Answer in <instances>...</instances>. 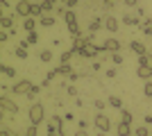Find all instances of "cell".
Masks as SVG:
<instances>
[{
    "label": "cell",
    "mask_w": 152,
    "mask_h": 136,
    "mask_svg": "<svg viewBox=\"0 0 152 136\" xmlns=\"http://www.w3.org/2000/svg\"><path fill=\"white\" fill-rule=\"evenodd\" d=\"M27 118H30V123L32 125H39V123H43V118H45V111H43V104H30V111H27Z\"/></svg>",
    "instance_id": "obj_1"
},
{
    "label": "cell",
    "mask_w": 152,
    "mask_h": 136,
    "mask_svg": "<svg viewBox=\"0 0 152 136\" xmlns=\"http://www.w3.org/2000/svg\"><path fill=\"white\" fill-rule=\"evenodd\" d=\"M93 125H95V129L98 132H111V120H109V116H104L102 111H98L95 113V118H93Z\"/></svg>",
    "instance_id": "obj_2"
},
{
    "label": "cell",
    "mask_w": 152,
    "mask_h": 136,
    "mask_svg": "<svg viewBox=\"0 0 152 136\" xmlns=\"http://www.w3.org/2000/svg\"><path fill=\"white\" fill-rule=\"evenodd\" d=\"M0 111H5V113H12V116H16L20 111V107L14 100H9L7 95H0Z\"/></svg>",
    "instance_id": "obj_3"
},
{
    "label": "cell",
    "mask_w": 152,
    "mask_h": 136,
    "mask_svg": "<svg viewBox=\"0 0 152 136\" xmlns=\"http://www.w3.org/2000/svg\"><path fill=\"white\" fill-rule=\"evenodd\" d=\"M32 86H34V84H32L30 79H18V82L12 86V93H14V95H27V93L32 91Z\"/></svg>",
    "instance_id": "obj_4"
},
{
    "label": "cell",
    "mask_w": 152,
    "mask_h": 136,
    "mask_svg": "<svg viewBox=\"0 0 152 136\" xmlns=\"http://www.w3.org/2000/svg\"><path fill=\"white\" fill-rule=\"evenodd\" d=\"M32 7H34V2H30V0H18L16 2V16H20V18L32 16Z\"/></svg>",
    "instance_id": "obj_5"
},
{
    "label": "cell",
    "mask_w": 152,
    "mask_h": 136,
    "mask_svg": "<svg viewBox=\"0 0 152 136\" xmlns=\"http://www.w3.org/2000/svg\"><path fill=\"white\" fill-rule=\"evenodd\" d=\"M102 45H104V52H109V55H111V52H121V41L114 39V36H109Z\"/></svg>",
    "instance_id": "obj_6"
},
{
    "label": "cell",
    "mask_w": 152,
    "mask_h": 136,
    "mask_svg": "<svg viewBox=\"0 0 152 136\" xmlns=\"http://www.w3.org/2000/svg\"><path fill=\"white\" fill-rule=\"evenodd\" d=\"M27 41H18V43H16V48H14V55H16V57L18 59H27V55H30V52H27Z\"/></svg>",
    "instance_id": "obj_7"
},
{
    "label": "cell",
    "mask_w": 152,
    "mask_h": 136,
    "mask_svg": "<svg viewBox=\"0 0 152 136\" xmlns=\"http://www.w3.org/2000/svg\"><path fill=\"white\" fill-rule=\"evenodd\" d=\"M52 57H55V52H52L50 48H43V50H39V61H41V64H50Z\"/></svg>",
    "instance_id": "obj_8"
},
{
    "label": "cell",
    "mask_w": 152,
    "mask_h": 136,
    "mask_svg": "<svg viewBox=\"0 0 152 136\" xmlns=\"http://www.w3.org/2000/svg\"><path fill=\"white\" fill-rule=\"evenodd\" d=\"M0 27L2 30H12L14 27V14H2L0 16Z\"/></svg>",
    "instance_id": "obj_9"
},
{
    "label": "cell",
    "mask_w": 152,
    "mask_h": 136,
    "mask_svg": "<svg viewBox=\"0 0 152 136\" xmlns=\"http://www.w3.org/2000/svg\"><path fill=\"white\" fill-rule=\"evenodd\" d=\"M55 23H57V18H55L52 14H43V16L39 18V25H41V27H52Z\"/></svg>",
    "instance_id": "obj_10"
},
{
    "label": "cell",
    "mask_w": 152,
    "mask_h": 136,
    "mask_svg": "<svg viewBox=\"0 0 152 136\" xmlns=\"http://www.w3.org/2000/svg\"><path fill=\"white\" fill-rule=\"evenodd\" d=\"M129 48H132V52L136 55V57H141V55H148V52H145L148 48L141 43V41H132V43H129Z\"/></svg>",
    "instance_id": "obj_11"
},
{
    "label": "cell",
    "mask_w": 152,
    "mask_h": 136,
    "mask_svg": "<svg viewBox=\"0 0 152 136\" xmlns=\"http://www.w3.org/2000/svg\"><path fill=\"white\" fill-rule=\"evenodd\" d=\"M129 134H132V125H127V123L116 125V136H129Z\"/></svg>",
    "instance_id": "obj_12"
},
{
    "label": "cell",
    "mask_w": 152,
    "mask_h": 136,
    "mask_svg": "<svg viewBox=\"0 0 152 136\" xmlns=\"http://www.w3.org/2000/svg\"><path fill=\"white\" fill-rule=\"evenodd\" d=\"M136 75H139L141 79H150L152 77V66H139V68H136Z\"/></svg>",
    "instance_id": "obj_13"
},
{
    "label": "cell",
    "mask_w": 152,
    "mask_h": 136,
    "mask_svg": "<svg viewBox=\"0 0 152 136\" xmlns=\"http://www.w3.org/2000/svg\"><path fill=\"white\" fill-rule=\"evenodd\" d=\"M102 25H104V20H102L100 16H93V20L89 23V32H91V34H95V32H98V30H100Z\"/></svg>",
    "instance_id": "obj_14"
},
{
    "label": "cell",
    "mask_w": 152,
    "mask_h": 136,
    "mask_svg": "<svg viewBox=\"0 0 152 136\" xmlns=\"http://www.w3.org/2000/svg\"><path fill=\"white\" fill-rule=\"evenodd\" d=\"M23 30H25V32H34V30H37V18H34V16H27V18L23 20Z\"/></svg>",
    "instance_id": "obj_15"
},
{
    "label": "cell",
    "mask_w": 152,
    "mask_h": 136,
    "mask_svg": "<svg viewBox=\"0 0 152 136\" xmlns=\"http://www.w3.org/2000/svg\"><path fill=\"white\" fill-rule=\"evenodd\" d=\"M104 27H107L109 32H118V20H116L114 16H107V18H104Z\"/></svg>",
    "instance_id": "obj_16"
},
{
    "label": "cell",
    "mask_w": 152,
    "mask_h": 136,
    "mask_svg": "<svg viewBox=\"0 0 152 136\" xmlns=\"http://www.w3.org/2000/svg\"><path fill=\"white\" fill-rule=\"evenodd\" d=\"M0 73H2V75H5V77H16V68H14V66H9V64H2L0 66Z\"/></svg>",
    "instance_id": "obj_17"
},
{
    "label": "cell",
    "mask_w": 152,
    "mask_h": 136,
    "mask_svg": "<svg viewBox=\"0 0 152 136\" xmlns=\"http://www.w3.org/2000/svg\"><path fill=\"white\" fill-rule=\"evenodd\" d=\"M107 104L111 107V109H123V100L118 95H109V100H107Z\"/></svg>",
    "instance_id": "obj_18"
},
{
    "label": "cell",
    "mask_w": 152,
    "mask_h": 136,
    "mask_svg": "<svg viewBox=\"0 0 152 136\" xmlns=\"http://www.w3.org/2000/svg\"><path fill=\"white\" fill-rule=\"evenodd\" d=\"M55 71H57V75H66V77H68L70 73H73V66L70 64H59V68H55Z\"/></svg>",
    "instance_id": "obj_19"
},
{
    "label": "cell",
    "mask_w": 152,
    "mask_h": 136,
    "mask_svg": "<svg viewBox=\"0 0 152 136\" xmlns=\"http://www.w3.org/2000/svg\"><path fill=\"white\" fill-rule=\"evenodd\" d=\"M123 23H125V25H139V16H136V14H125V16H123Z\"/></svg>",
    "instance_id": "obj_20"
},
{
    "label": "cell",
    "mask_w": 152,
    "mask_h": 136,
    "mask_svg": "<svg viewBox=\"0 0 152 136\" xmlns=\"http://www.w3.org/2000/svg\"><path fill=\"white\" fill-rule=\"evenodd\" d=\"M73 55H77V52L73 50V48H70V50L61 52V57H59V61H61V64H70V59H73Z\"/></svg>",
    "instance_id": "obj_21"
},
{
    "label": "cell",
    "mask_w": 152,
    "mask_h": 136,
    "mask_svg": "<svg viewBox=\"0 0 152 136\" xmlns=\"http://www.w3.org/2000/svg\"><path fill=\"white\" fill-rule=\"evenodd\" d=\"M134 136H150V127H148V125H139V127L134 129Z\"/></svg>",
    "instance_id": "obj_22"
},
{
    "label": "cell",
    "mask_w": 152,
    "mask_h": 136,
    "mask_svg": "<svg viewBox=\"0 0 152 136\" xmlns=\"http://www.w3.org/2000/svg\"><path fill=\"white\" fill-rule=\"evenodd\" d=\"M132 120H134V116L129 113L127 109H121V123H127V125H132Z\"/></svg>",
    "instance_id": "obj_23"
},
{
    "label": "cell",
    "mask_w": 152,
    "mask_h": 136,
    "mask_svg": "<svg viewBox=\"0 0 152 136\" xmlns=\"http://www.w3.org/2000/svg\"><path fill=\"white\" fill-rule=\"evenodd\" d=\"M41 89H43V86H37V84H34V86H32V91H30V93H27V100H37V95H39V93H41Z\"/></svg>",
    "instance_id": "obj_24"
},
{
    "label": "cell",
    "mask_w": 152,
    "mask_h": 136,
    "mask_svg": "<svg viewBox=\"0 0 152 136\" xmlns=\"http://www.w3.org/2000/svg\"><path fill=\"white\" fill-rule=\"evenodd\" d=\"M141 30H143L148 36H152V20H150V18H145V23H141Z\"/></svg>",
    "instance_id": "obj_25"
},
{
    "label": "cell",
    "mask_w": 152,
    "mask_h": 136,
    "mask_svg": "<svg viewBox=\"0 0 152 136\" xmlns=\"http://www.w3.org/2000/svg\"><path fill=\"white\" fill-rule=\"evenodd\" d=\"M111 61H114V66H121L125 59H123V55L121 52H111Z\"/></svg>",
    "instance_id": "obj_26"
},
{
    "label": "cell",
    "mask_w": 152,
    "mask_h": 136,
    "mask_svg": "<svg viewBox=\"0 0 152 136\" xmlns=\"http://www.w3.org/2000/svg\"><path fill=\"white\" fill-rule=\"evenodd\" d=\"M55 14H57V16H66V14H68V7H66V5H61V2H59V5L55 7Z\"/></svg>",
    "instance_id": "obj_27"
},
{
    "label": "cell",
    "mask_w": 152,
    "mask_h": 136,
    "mask_svg": "<svg viewBox=\"0 0 152 136\" xmlns=\"http://www.w3.org/2000/svg\"><path fill=\"white\" fill-rule=\"evenodd\" d=\"M143 93H145V97H152V79H145V86H143Z\"/></svg>",
    "instance_id": "obj_28"
},
{
    "label": "cell",
    "mask_w": 152,
    "mask_h": 136,
    "mask_svg": "<svg viewBox=\"0 0 152 136\" xmlns=\"http://www.w3.org/2000/svg\"><path fill=\"white\" fill-rule=\"evenodd\" d=\"M37 127H39V125H32L30 123V127L25 129V134H23V136H37Z\"/></svg>",
    "instance_id": "obj_29"
},
{
    "label": "cell",
    "mask_w": 152,
    "mask_h": 136,
    "mask_svg": "<svg viewBox=\"0 0 152 136\" xmlns=\"http://www.w3.org/2000/svg\"><path fill=\"white\" fill-rule=\"evenodd\" d=\"M25 41H27V43H37V41H39V34H37V32H30Z\"/></svg>",
    "instance_id": "obj_30"
},
{
    "label": "cell",
    "mask_w": 152,
    "mask_h": 136,
    "mask_svg": "<svg viewBox=\"0 0 152 136\" xmlns=\"http://www.w3.org/2000/svg\"><path fill=\"white\" fill-rule=\"evenodd\" d=\"M93 107H95L98 111H102L104 107H107V102H104V100H95V102H93Z\"/></svg>",
    "instance_id": "obj_31"
},
{
    "label": "cell",
    "mask_w": 152,
    "mask_h": 136,
    "mask_svg": "<svg viewBox=\"0 0 152 136\" xmlns=\"http://www.w3.org/2000/svg\"><path fill=\"white\" fill-rule=\"evenodd\" d=\"M104 75H107L109 79H114L116 75H118V71H116V68H107V71H104Z\"/></svg>",
    "instance_id": "obj_32"
},
{
    "label": "cell",
    "mask_w": 152,
    "mask_h": 136,
    "mask_svg": "<svg viewBox=\"0 0 152 136\" xmlns=\"http://www.w3.org/2000/svg\"><path fill=\"white\" fill-rule=\"evenodd\" d=\"M77 2H80V0H64V5L68 7V9H75V7H77Z\"/></svg>",
    "instance_id": "obj_33"
},
{
    "label": "cell",
    "mask_w": 152,
    "mask_h": 136,
    "mask_svg": "<svg viewBox=\"0 0 152 136\" xmlns=\"http://www.w3.org/2000/svg\"><path fill=\"white\" fill-rule=\"evenodd\" d=\"M9 36H12L9 32H0V43H7V41H9Z\"/></svg>",
    "instance_id": "obj_34"
},
{
    "label": "cell",
    "mask_w": 152,
    "mask_h": 136,
    "mask_svg": "<svg viewBox=\"0 0 152 136\" xmlns=\"http://www.w3.org/2000/svg\"><path fill=\"white\" fill-rule=\"evenodd\" d=\"M77 127H80V129H86V127H89V120H77Z\"/></svg>",
    "instance_id": "obj_35"
},
{
    "label": "cell",
    "mask_w": 152,
    "mask_h": 136,
    "mask_svg": "<svg viewBox=\"0 0 152 136\" xmlns=\"http://www.w3.org/2000/svg\"><path fill=\"white\" fill-rule=\"evenodd\" d=\"M123 2H125L127 7H134V9H136V7H139V0H123Z\"/></svg>",
    "instance_id": "obj_36"
},
{
    "label": "cell",
    "mask_w": 152,
    "mask_h": 136,
    "mask_svg": "<svg viewBox=\"0 0 152 136\" xmlns=\"http://www.w3.org/2000/svg\"><path fill=\"white\" fill-rule=\"evenodd\" d=\"M66 93H68V95H73V97H75V95H77V86H68V89H66Z\"/></svg>",
    "instance_id": "obj_37"
},
{
    "label": "cell",
    "mask_w": 152,
    "mask_h": 136,
    "mask_svg": "<svg viewBox=\"0 0 152 136\" xmlns=\"http://www.w3.org/2000/svg\"><path fill=\"white\" fill-rule=\"evenodd\" d=\"M143 123H145V125H148V127H150V129H152V116H150V113H148V116H145V118H143Z\"/></svg>",
    "instance_id": "obj_38"
},
{
    "label": "cell",
    "mask_w": 152,
    "mask_h": 136,
    "mask_svg": "<svg viewBox=\"0 0 152 136\" xmlns=\"http://www.w3.org/2000/svg\"><path fill=\"white\" fill-rule=\"evenodd\" d=\"M75 136H89V132H86V129H77Z\"/></svg>",
    "instance_id": "obj_39"
},
{
    "label": "cell",
    "mask_w": 152,
    "mask_h": 136,
    "mask_svg": "<svg viewBox=\"0 0 152 136\" xmlns=\"http://www.w3.org/2000/svg\"><path fill=\"white\" fill-rule=\"evenodd\" d=\"M93 71L98 73V71H102V66H100V61H93Z\"/></svg>",
    "instance_id": "obj_40"
},
{
    "label": "cell",
    "mask_w": 152,
    "mask_h": 136,
    "mask_svg": "<svg viewBox=\"0 0 152 136\" xmlns=\"http://www.w3.org/2000/svg\"><path fill=\"white\" fill-rule=\"evenodd\" d=\"M95 136H109V134H107V132H98Z\"/></svg>",
    "instance_id": "obj_41"
},
{
    "label": "cell",
    "mask_w": 152,
    "mask_h": 136,
    "mask_svg": "<svg viewBox=\"0 0 152 136\" xmlns=\"http://www.w3.org/2000/svg\"><path fill=\"white\" fill-rule=\"evenodd\" d=\"M150 61H152V52H150Z\"/></svg>",
    "instance_id": "obj_42"
},
{
    "label": "cell",
    "mask_w": 152,
    "mask_h": 136,
    "mask_svg": "<svg viewBox=\"0 0 152 136\" xmlns=\"http://www.w3.org/2000/svg\"><path fill=\"white\" fill-rule=\"evenodd\" d=\"M150 136H152V134H150Z\"/></svg>",
    "instance_id": "obj_43"
}]
</instances>
